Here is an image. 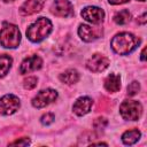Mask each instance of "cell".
Returning <instances> with one entry per match:
<instances>
[{
	"instance_id": "1",
	"label": "cell",
	"mask_w": 147,
	"mask_h": 147,
	"mask_svg": "<svg viewBox=\"0 0 147 147\" xmlns=\"http://www.w3.org/2000/svg\"><path fill=\"white\" fill-rule=\"evenodd\" d=\"M140 39L129 32H121L111 39V48L119 55H126L134 51Z\"/></svg>"
},
{
	"instance_id": "2",
	"label": "cell",
	"mask_w": 147,
	"mask_h": 147,
	"mask_svg": "<svg viewBox=\"0 0 147 147\" xmlns=\"http://www.w3.org/2000/svg\"><path fill=\"white\" fill-rule=\"evenodd\" d=\"M52 31V23L46 17H39L33 24H31L26 30V37L33 41L39 42L44 40Z\"/></svg>"
},
{
	"instance_id": "3",
	"label": "cell",
	"mask_w": 147,
	"mask_h": 147,
	"mask_svg": "<svg viewBox=\"0 0 147 147\" xmlns=\"http://www.w3.org/2000/svg\"><path fill=\"white\" fill-rule=\"evenodd\" d=\"M21 41V32L16 25L5 23L0 30V44L5 48H16Z\"/></svg>"
},
{
	"instance_id": "4",
	"label": "cell",
	"mask_w": 147,
	"mask_h": 147,
	"mask_svg": "<svg viewBox=\"0 0 147 147\" xmlns=\"http://www.w3.org/2000/svg\"><path fill=\"white\" fill-rule=\"evenodd\" d=\"M119 113L124 119L137 121V119H139V117L142 113V107L139 101L125 100L122 102V105L119 107Z\"/></svg>"
},
{
	"instance_id": "5",
	"label": "cell",
	"mask_w": 147,
	"mask_h": 147,
	"mask_svg": "<svg viewBox=\"0 0 147 147\" xmlns=\"http://www.w3.org/2000/svg\"><path fill=\"white\" fill-rule=\"evenodd\" d=\"M57 98V92L55 90L52 88H46L40 91L32 100V105L36 108H42L48 106L49 103H52L53 101H55V99Z\"/></svg>"
},
{
	"instance_id": "6",
	"label": "cell",
	"mask_w": 147,
	"mask_h": 147,
	"mask_svg": "<svg viewBox=\"0 0 147 147\" xmlns=\"http://www.w3.org/2000/svg\"><path fill=\"white\" fill-rule=\"evenodd\" d=\"M20 108V100L13 94H7L0 99V114L11 115Z\"/></svg>"
},
{
	"instance_id": "7",
	"label": "cell",
	"mask_w": 147,
	"mask_h": 147,
	"mask_svg": "<svg viewBox=\"0 0 147 147\" xmlns=\"http://www.w3.org/2000/svg\"><path fill=\"white\" fill-rule=\"evenodd\" d=\"M51 11L60 17H68L74 15V7L69 0H55L51 7Z\"/></svg>"
},
{
	"instance_id": "8",
	"label": "cell",
	"mask_w": 147,
	"mask_h": 147,
	"mask_svg": "<svg viewBox=\"0 0 147 147\" xmlns=\"http://www.w3.org/2000/svg\"><path fill=\"white\" fill-rule=\"evenodd\" d=\"M82 16L84 20L92 24H100L103 21L105 13L101 8L95 6H88L82 10Z\"/></svg>"
},
{
	"instance_id": "9",
	"label": "cell",
	"mask_w": 147,
	"mask_h": 147,
	"mask_svg": "<svg viewBox=\"0 0 147 147\" xmlns=\"http://www.w3.org/2000/svg\"><path fill=\"white\" fill-rule=\"evenodd\" d=\"M109 65V60L101 55V54H94L92 55L87 62H86V67L88 70L93 71V72H101L103 71Z\"/></svg>"
},
{
	"instance_id": "10",
	"label": "cell",
	"mask_w": 147,
	"mask_h": 147,
	"mask_svg": "<svg viewBox=\"0 0 147 147\" xmlns=\"http://www.w3.org/2000/svg\"><path fill=\"white\" fill-rule=\"evenodd\" d=\"M41 65H42V60L40 59V56H38V55H32V56L26 57V59L22 62V64H21V67H20V72H21L22 75L29 74V72H31V71H34V70L40 69Z\"/></svg>"
},
{
	"instance_id": "11",
	"label": "cell",
	"mask_w": 147,
	"mask_h": 147,
	"mask_svg": "<svg viewBox=\"0 0 147 147\" xmlns=\"http://www.w3.org/2000/svg\"><path fill=\"white\" fill-rule=\"evenodd\" d=\"M78 34L84 41L90 42V41H93L100 37V30L94 29V28L86 25V24H82L78 29Z\"/></svg>"
},
{
	"instance_id": "12",
	"label": "cell",
	"mask_w": 147,
	"mask_h": 147,
	"mask_svg": "<svg viewBox=\"0 0 147 147\" xmlns=\"http://www.w3.org/2000/svg\"><path fill=\"white\" fill-rule=\"evenodd\" d=\"M92 99H90L88 96H82L79 99H77V101L74 103V113L78 116H83L85 114H87L92 107Z\"/></svg>"
},
{
	"instance_id": "13",
	"label": "cell",
	"mask_w": 147,
	"mask_h": 147,
	"mask_svg": "<svg viewBox=\"0 0 147 147\" xmlns=\"http://www.w3.org/2000/svg\"><path fill=\"white\" fill-rule=\"evenodd\" d=\"M44 6V0H28L20 7V13L22 15H31L41 10Z\"/></svg>"
},
{
	"instance_id": "14",
	"label": "cell",
	"mask_w": 147,
	"mask_h": 147,
	"mask_svg": "<svg viewBox=\"0 0 147 147\" xmlns=\"http://www.w3.org/2000/svg\"><path fill=\"white\" fill-rule=\"evenodd\" d=\"M105 87L109 92H117L121 88V78L118 75L110 74L105 80Z\"/></svg>"
},
{
	"instance_id": "15",
	"label": "cell",
	"mask_w": 147,
	"mask_h": 147,
	"mask_svg": "<svg viewBox=\"0 0 147 147\" xmlns=\"http://www.w3.org/2000/svg\"><path fill=\"white\" fill-rule=\"evenodd\" d=\"M60 79H61L62 83H65V84H69V85L75 84L79 79V74L75 69H68L63 74L60 75Z\"/></svg>"
},
{
	"instance_id": "16",
	"label": "cell",
	"mask_w": 147,
	"mask_h": 147,
	"mask_svg": "<svg viewBox=\"0 0 147 147\" xmlns=\"http://www.w3.org/2000/svg\"><path fill=\"white\" fill-rule=\"evenodd\" d=\"M140 138V131L138 129H133V130H129L126 132L123 133L122 136V140L125 145H133L134 142H137Z\"/></svg>"
},
{
	"instance_id": "17",
	"label": "cell",
	"mask_w": 147,
	"mask_h": 147,
	"mask_svg": "<svg viewBox=\"0 0 147 147\" xmlns=\"http://www.w3.org/2000/svg\"><path fill=\"white\" fill-rule=\"evenodd\" d=\"M11 63H13V60L9 55L7 54L0 55V77H3L8 74L11 67Z\"/></svg>"
},
{
	"instance_id": "18",
	"label": "cell",
	"mask_w": 147,
	"mask_h": 147,
	"mask_svg": "<svg viewBox=\"0 0 147 147\" xmlns=\"http://www.w3.org/2000/svg\"><path fill=\"white\" fill-rule=\"evenodd\" d=\"M130 20H131V14H130V11H129L127 9H123V10L118 11V13L114 16V21H115L117 24H121V25L129 23Z\"/></svg>"
},
{
	"instance_id": "19",
	"label": "cell",
	"mask_w": 147,
	"mask_h": 147,
	"mask_svg": "<svg viewBox=\"0 0 147 147\" xmlns=\"http://www.w3.org/2000/svg\"><path fill=\"white\" fill-rule=\"evenodd\" d=\"M23 85L26 90H32L37 86V78L36 77H28L26 79H24Z\"/></svg>"
},
{
	"instance_id": "20",
	"label": "cell",
	"mask_w": 147,
	"mask_h": 147,
	"mask_svg": "<svg viewBox=\"0 0 147 147\" xmlns=\"http://www.w3.org/2000/svg\"><path fill=\"white\" fill-rule=\"evenodd\" d=\"M139 90H140L139 83H138V82H132V83L127 86V94H129V95H134V94H137V93L139 92Z\"/></svg>"
},
{
	"instance_id": "21",
	"label": "cell",
	"mask_w": 147,
	"mask_h": 147,
	"mask_svg": "<svg viewBox=\"0 0 147 147\" xmlns=\"http://www.w3.org/2000/svg\"><path fill=\"white\" fill-rule=\"evenodd\" d=\"M54 119H55V117H54V115L51 114V113L44 114V115L41 116V118H40V121H41V123H42L44 125H49V124H52V123L54 122Z\"/></svg>"
},
{
	"instance_id": "22",
	"label": "cell",
	"mask_w": 147,
	"mask_h": 147,
	"mask_svg": "<svg viewBox=\"0 0 147 147\" xmlns=\"http://www.w3.org/2000/svg\"><path fill=\"white\" fill-rule=\"evenodd\" d=\"M93 125H94L95 129H103V127L107 125V119L103 118V117H99V118H96V119L94 121Z\"/></svg>"
},
{
	"instance_id": "23",
	"label": "cell",
	"mask_w": 147,
	"mask_h": 147,
	"mask_svg": "<svg viewBox=\"0 0 147 147\" xmlns=\"http://www.w3.org/2000/svg\"><path fill=\"white\" fill-rule=\"evenodd\" d=\"M29 144H30L29 138H22V139H20V140H16V141L10 142V145H11V146H14V145H22V146H26V145H29Z\"/></svg>"
},
{
	"instance_id": "24",
	"label": "cell",
	"mask_w": 147,
	"mask_h": 147,
	"mask_svg": "<svg viewBox=\"0 0 147 147\" xmlns=\"http://www.w3.org/2000/svg\"><path fill=\"white\" fill-rule=\"evenodd\" d=\"M129 0H109V2L111 5H121V3H125L127 2Z\"/></svg>"
},
{
	"instance_id": "25",
	"label": "cell",
	"mask_w": 147,
	"mask_h": 147,
	"mask_svg": "<svg viewBox=\"0 0 147 147\" xmlns=\"http://www.w3.org/2000/svg\"><path fill=\"white\" fill-rule=\"evenodd\" d=\"M138 22H139L140 24H145V23H146V13H144L140 17H138Z\"/></svg>"
},
{
	"instance_id": "26",
	"label": "cell",
	"mask_w": 147,
	"mask_h": 147,
	"mask_svg": "<svg viewBox=\"0 0 147 147\" xmlns=\"http://www.w3.org/2000/svg\"><path fill=\"white\" fill-rule=\"evenodd\" d=\"M145 52H146V48H142V52H141V60L145 61Z\"/></svg>"
},
{
	"instance_id": "27",
	"label": "cell",
	"mask_w": 147,
	"mask_h": 147,
	"mask_svg": "<svg viewBox=\"0 0 147 147\" xmlns=\"http://www.w3.org/2000/svg\"><path fill=\"white\" fill-rule=\"evenodd\" d=\"M5 2H9V1H13V0H3Z\"/></svg>"
},
{
	"instance_id": "28",
	"label": "cell",
	"mask_w": 147,
	"mask_h": 147,
	"mask_svg": "<svg viewBox=\"0 0 147 147\" xmlns=\"http://www.w3.org/2000/svg\"><path fill=\"white\" fill-rule=\"evenodd\" d=\"M140 1H145V0H140Z\"/></svg>"
}]
</instances>
